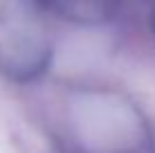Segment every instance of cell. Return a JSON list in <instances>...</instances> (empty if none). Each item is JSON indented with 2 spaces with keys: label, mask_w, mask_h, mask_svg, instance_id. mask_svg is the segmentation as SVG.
<instances>
[{
  "label": "cell",
  "mask_w": 155,
  "mask_h": 153,
  "mask_svg": "<svg viewBox=\"0 0 155 153\" xmlns=\"http://www.w3.org/2000/svg\"><path fill=\"white\" fill-rule=\"evenodd\" d=\"M43 0L0 2V75L16 83L36 81L54 56V38Z\"/></svg>",
  "instance_id": "1"
},
{
  "label": "cell",
  "mask_w": 155,
  "mask_h": 153,
  "mask_svg": "<svg viewBox=\"0 0 155 153\" xmlns=\"http://www.w3.org/2000/svg\"><path fill=\"white\" fill-rule=\"evenodd\" d=\"M148 153H155V131L151 128V144H148Z\"/></svg>",
  "instance_id": "2"
}]
</instances>
